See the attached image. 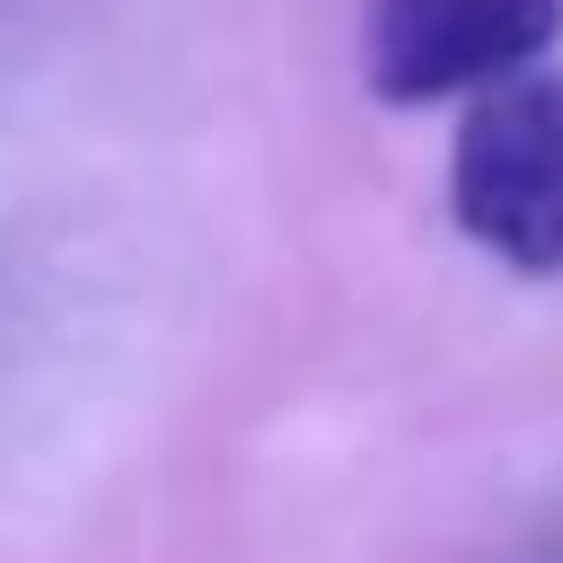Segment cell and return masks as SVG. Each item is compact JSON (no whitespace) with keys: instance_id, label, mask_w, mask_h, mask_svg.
I'll return each instance as SVG.
<instances>
[{"instance_id":"2","label":"cell","mask_w":563,"mask_h":563,"mask_svg":"<svg viewBox=\"0 0 563 563\" xmlns=\"http://www.w3.org/2000/svg\"><path fill=\"white\" fill-rule=\"evenodd\" d=\"M563 35V0H361V79L387 106H440L537 70Z\"/></svg>"},{"instance_id":"1","label":"cell","mask_w":563,"mask_h":563,"mask_svg":"<svg viewBox=\"0 0 563 563\" xmlns=\"http://www.w3.org/2000/svg\"><path fill=\"white\" fill-rule=\"evenodd\" d=\"M449 211L510 273H563V70L475 88L449 150Z\"/></svg>"}]
</instances>
